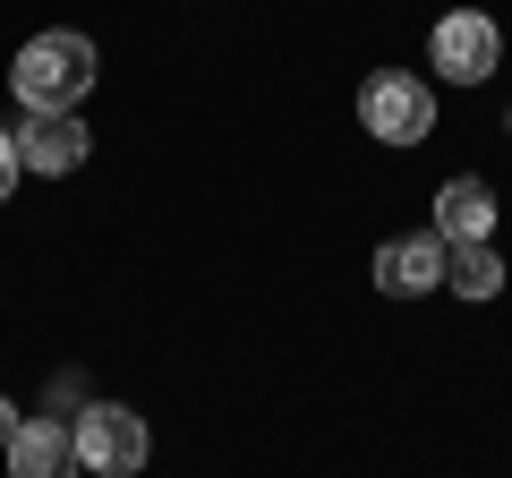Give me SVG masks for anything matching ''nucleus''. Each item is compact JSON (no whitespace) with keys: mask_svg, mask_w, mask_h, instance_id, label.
<instances>
[{"mask_svg":"<svg viewBox=\"0 0 512 478\" xmlns=\"http://www.w3.org/2000/svg\"><path fill=\"white\" fill-rule=\"evenodd\" d=\"M9 86H18L26 111H77L94 94V43L77 35V26H52V35L18 43V60H9Z\"/></svg>","mask_w":512,"mask_h":478,"instance_id":"1","label":"nucleus"},{"mask_svg":"<svg viewBox=\"0 0 512 478\" xmlns=\"http://www.w3.org/2000/svg\"><path fill=\"white\" fill-rule=\"evenodd\" d=\"M69 436H77V461H86L94 478H137V470H146V453H154L146 419L120 410V402H86Z\"/></svg>","mask_w":512,"mask_h":478,"instance_id":"2","label":"nucleus"},{"mask_svg":"<svg viewBox=\"0 0 512 478\" xmlns=\"http://www.w3.org/2000/svg\"><path fill=\"white\" fill-rule=\"evenodd\" d=\"M359 129L384 137V146H419V137L436 129V94H427L410 69H376L359 86Z\"/></svg>","mask_w":512,"mask_h":478,"instance_id":"3","label":"nucleus"},{"mask_svg":"<svg viewBox=\"0 0 512 478\" xmlns=\"http://www.w3.org/2000/svg\"><path fill=\"white\" fill-rule=\"evenodd\" d=\"M427 60H436L453 86H487L495 60H504V35H495V18H478V9H453V18H436V35H427Z\"/></svg>","mask_w":512,"mask_h":478,"instance_id":"4","label":"nucleus"},{"mask_svg":"<svg viewBox=\"0 0 512 478\" xmlns=\"http://www.w3.org/2000/svg\"><path fill=\"white\" fill-rule=\"evenodd\" d=\"M9 137H18V171H43V180H60V171H77L94 154V137H86L77 111H26Z\"/></svg>","mask_w":512,"mask_h":478,"instance_id":"5","label":"nucleus"},{"mask_svg":"<svg viewBox=\"0 0 512 478\" xmlns=\"http://www.w3.org/2000/svg\"><path fill=\"white\" fill-rule=\"evenodd\" d=\"M376 291H384V299H419V291H444V231H419V239H384V248H376Z\"/></svg>","mask_w":512,"mask_h":478,"instance_id":"6","label":"nucleus"},{"mask_svg":"<svg viewBox=\"0 0 512 478\" xmlns=\"http://www.w3.org/2000/svg\"><path fill=\"white\" fill-rule=\"evenodd\" d=\"M86 461H77V436L60 419H26L18 436H9V478H77Z\"/></svg>","mask_w":512,"mask_h":478,"instance_id":"7","label":"nucleus"},{"mask_svg":"<svg viewBox=\"0 0 512 478\" xmlns=\"http://www.w3.org/2000/svg\"><path fill=\"white\" fill-rule=\"evenodd\" d=\"M436 231L444 239H487L495 231V188L487 180H444L436 188Z\"/></svg>","mask_w":512,"mask_h":478,"instance_id":"8","label":"nucleus"},{"mask_svg":"<svg viewBox=\"0 0 512 478\" xmlns=\"http://www.w3.org/2000/svg\"><path fill=\"white\" fill-rule=\"evenodd\" d=\"M444 291L495 299V291H504V257H495L487 239H444Z\"/></svg>","mask_w":512,"mask_h":478,"instance_id":"9","label":"nucleus"},{"mask_svg":"<svg viewBox=\"0 0 512 478\" xmlns=\"http://www.w3.org/2000/svg\"><path fill=\"white\" fill-rule=\"evenodd\" d=\"M9 188H18V137L0 129V205H9Z\"/></svg>","mask_w":512,"mask_h":478,"instance_id":"10","label":"nucleus"},{"mask_svg":"<svg viewBox=\"0 0 512 478\" xmlns=\"http://www.w3.org/2000/svg\"><path fill=\"white\" fill-rule=\"evenodd\" d=\"M18 427H26V419H18V402L0 393V453H9V436H18Z\"/></svg>","mask_w":512,"mask_h":478,"instance_id":"11","label":"nucleus"}]
</instances>
